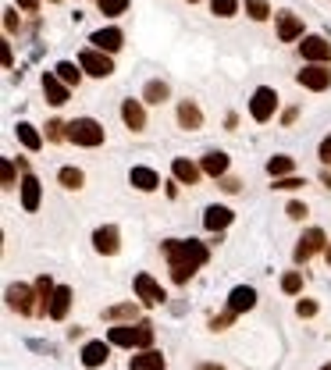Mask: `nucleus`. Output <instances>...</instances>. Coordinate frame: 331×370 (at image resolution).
Instances as JSON below:
<instances>
[{
    "label": "nucleus",
    "mask_w": 331,
    "mask_h": 370,
    "mask_svg": "<svg viewBox=\"0 0 331 370\" xmlns=\"http://www.w3.org/2000/svg\"><path fill=\"white\" fill-rule=\"evenodd\" d=\"M317 157H321L324 168H331V135H324V139H321V150H317Z\"/></svg>",
    "instance_id": "obj_40"
},
{
    "label": "nucleus",
    "mask_w": 331,
    "mask_h": 370,
    "mask_svg": "<svg viewBox=\"0 0 331 370\" xmlns=\"http://www.w3.org/2000/svg\"><path fill=\"white\" fill-rule=\"evenodd\" d=\"M299 185H303V178L288 175V178H278V182H275V189H299Z\"/></svg>",
    "instance_id": "obj_41"
},
{
    "label": "nucleus",
    "mask_w": 331,
    "mask_h": 370,
    "mask_svg": "<svg viewBox=\"0 0 331 370\" xmlns=\"http://www.w3.org/2000/svg\"><path fill=\"white\" fill-rule=\"evenodd\" d=\"M111 356V342H86V349H82V363L86 367H103Z\"/></svg>",
    "instance_id": "obj_19"
},
{
    "label": "nucleus",
    "mask_w": 331,
    "mask_h": 370,
    "mask_svg": "<svg viewBox=\"0 0 331 370\" xmlns=\"http://www.w3.org/2000/svg\"><path fill=\"white\" fill-rule=\"evenodd\" d=\"M4 29H8V32H18V29H22V18H18V11H14V8H8V11H4Z\"/></svg>",
    "instance_id": "obj_38"
},
{
    "label": "nucleus",
    "mask_w": 331,
    "mask_h": 370,
    "mask_svg": "<svg viewBox=\"0 0 331 370\" xmlns=\"http://www.w3.org/2000/svg\"><path fill=\"white\" fill-rule=\"evenodd\" d=\"M303 57L310 61V65H324V61H331V43L324 36H306L303 43H299Z\"/></svg>",
    "instance_id": "obj_11"
},
{
    "label": "nucleus",
    "mask_w": 331,
    "mask_h": 370,
    "mask_svg": "<svg viewBox=\"0 0 331 370\" xmlns=\"http://www.w3.org/2000/svg\"><path fill=\"white\" fill-rule=\"evenodd\" d=\"M246 4V14L253 18V22H267L271 18V8H267V0H242Z\"/></svg>",
    "instance_id": "obj_31"
},
{
    "label": "nucleus",
    "mask_w": 331,
    "mask_h": 370,
    "mask_svg": "<svg viewBox=\"0 0 331 370\" xmlns=\"http://www.w3.org/2000/svg\"><path fill=\"white\" fill-rule=\"evenodd\" d=\"M96 4H100V14H111V18L129 11V0H96Z\"/></svg>",
    "instance_id": "obj_32"
},
{
    "label": "nucleus",
    "mask_w": 331,
    "mask_h": 370,
    "mask_svg": "<svg viewBox=\"0 0 331 370\" xmlns=\"http://www.w3.org/2000/svg\"><path fill=\"white\" fill-rule=\"evenodd\" d=\"M296 82L303 89H314V93H324L328 86H331V68H324V65H306L299 75H296Z\"/></svg>",
    "instance_id": "obj_7"
},
{
    "label": "nucleus",
    "mask_w": 331,
    "mask_h": 370,
    "mask_svg": "<svg viewBox=\"0 0 331 370\" xmlns=\"http://www.w3.org/2000/svg\"><path fill=\"white\" fill-rule=\"evenodd\" d=\"M39 196H43V185H39V178H36V175H25V178H22V207H25L29 214L39 210Z\"/></svg>",
    "instance_id": "obj_16"
},
{
    "label": "nucleus",
    "mask_w": 331,
    "mask_h": 370,
    "mask_svg": "<svg viewBox=\"0 0 331 370\" xmlns=\"http://www.w3.org/2000/svg\"><path fill=\"white\" fill-rule=\"evenodd\" d=\"M14 135H18V142H22L25 150H32V153L43 146V135H39V132L29 125V121H18V125H14Z\"/></svg>",
    "instance_id": "obj_25"
},
{
    "label": "nucleus",
    "mask_w": 331,
    "mask_h": 370,
    "mask_svg": "<svg viewBox=\"0 0 331 370\" xmlns=\"http://www.w3.org/2000/svg\"><path fill=\"white\" fill-rule=\"evenodd\" d=\"M321 250H328V239H324V232H321V228H310V232H303V239H299V246H296V263H306L310 257H317Z\"/></svg>",
    "instance_id": "obj_8"
},
{
    "label": "nucleus",
    "mask_w": 331,
    "mask_h": 370,
    "mask_svg": "<svg viewBox=\"0 0 331 370\" xmlns=\"http://www.w3.org/2000/svg\"><path fill=\"white\" fill-rule=\"evenodd\" d=\"M321 370H331V363H328V367H321Z\"/></svg>",
    "instance_id": "obj_50"
},
{
    "label": "nucleus",
    "mask_w": 331,
    "mask_h": 370,
    "mask_svg": "<svg viewBox=\"0 0 331 370\" xmlns=\"http://www.w3.org/2000/svg\"><path fill=\"white\" fill-rule=\"evenodd\" d=\"M211 11H214L217 18H232V14L239 11V0H211Z\"/></svg>",
    "instance_id": "obj_33"
},
{
    "label": "nucleus",
    "mask_w": 331,
    "mask_h": 370,
    "mask_svg": "<svg viewBox=\"0 0 331 370\" xmlns=\"http://www.w3.org/2000/svg\"><path fill=\"white\" fill-rule=\"evenodd\" d=\"M168 82H160V78H153V82H147V89H142V100H147V104H164V100H168Z\"/></svg>",
    "instance_id": "obj_29"
},
{
    "label": "nucleus",
    "mask_w": 331,
    "mask_h": 370,
    "mask_svg": "<svg viewBox=\"0 0 331 370\" xmlns=\"http://www.w3.org/2000/svg\"><path fill=\"white\" fill-rule=\"evenodd\" d=\"M303 289V274L299 271H288L285 278H281V292H288V296H296Z\"/></svg>",
    "instance_id": "obj_35"
},
{
    "label": "nucleus",
    "mask_w": 331,
    "mask_h": 370,
    "mask_svg": "<svg viewBox=\"0 0 331 370\" xmlns=\"http://www.w3.org/2000/svg\"><path fill=\"white\" fill-rule=\"evenodd\" d=\"M78 68L86 72V75H93V78H107L114 72V61H111V54H100V50L86 47V50L78 54Z\"/></svg>",
    "instance_id": "obj_5"
},
{
    "label": "nucleus",
    "mask_w": 331,
    "mask_h": 370,
    "mask_svg": "<svg viewBox=\"0 0 331 370\" xmlns=\"http://www.w3.org/2000/svg\"><path fill=\"white\" fill-rule=\"evenodd\" d=\"M129 182L136 185L139 193H153L157 185H160V178H157L153 168H132V171H129Z\"/></svg>",
    "instance_id": "obj_23"
},
{
    "label": "nucleus",
    "mask_w": 331,
    "mask_h": 370,
    "mask_svg": "<svg viewBox=\"0 0 331 370\" xmlns=\"http://www.w3.org/2000/svg\"><path fill=\"white\" fill-rule=\"evenodd\" d=\"M0 185H4V189H11V185H14V164L8 157L0 160Z\"/></svg>",
    "instance_id": "obj_37"
},
{
    "label": "nucleus",
    "mask_w": 331,
    "mask_h": 370,
    "mask_svg": "<svg viewBox=\"0 0 331 370\" xmlns=\"http://www.w3.org/2000/svg\"><path fill=\"white\" fill-rule=\"evenodd\" d=\"M189 4H200V0H189Z\"/></svg>",
    "instance_id": "obj_51"
},
{
    "label": "nucleus",
    "mask_w": 331,
    "mask_h": 370,
    "mask_svg": "<svg viewBox=\"0 0 331 370\" xmlns=\"http://www.w3.org/2000/svg\"><path fill=\"white\" fill-rule=\"evenodd\" d=\"M111 345H125V349H150L153 345V324L139 320V324H118L107 331Z\"/></svg>",
    "instance_id": "obj_2"
},
{
    "label": "nucleus",
    "mask_w": 331,
    "mask_h": 370,
    "mask_svg": "<svg viewBox=\"0 0 331 370\" xmlns=\"http://www.w3.org/2000/svg\"><path fill=\"white\" fill-rule=\"evenodd\" d=\"M171 171H175V178H178L182 185H196L203 168H196V164L185 160V157H175V160H171Z\"/></svg>",
    "instance_id": "obj_21"
},
{
    "label": "nucleus",
    "mask_w": 331,
    "mask_h": 370,
    "mask_svg": "<svg viewBox=\"0 0 331 370\" xmlns=\"http://www.w3.org/2000/svg\"><path fill=\"white\" fill-rule=\"evenodd\" d=\"M321 182H324V185H328V189H331V171H324V175H321Z\"/></svg>",
    "instance_id": "obj_48"
},
{
    "label": "nucleus",
    "mask_w": 331,
    "mask_h": 370,
    "mask_svg": "<svg viewBox=\"0 0 331 370\" xmlns=\"http://www.w3.org/2000/svg\"><path fill=\"white\" fill-rule=\"evenodd\" d=\"M136 296L147 303V306H160L164 299H168V296H164V289H160L150 274H136Z\"/></svg>",
    "instance_id": "obj_12"
},
{
    "label": "nucleus",
    "mask_w": 331,
    "mask_h": 370,
    "mask_svg": "<svg viewBox=\"0 0 331 370\" xmlns=\"http://www.w3.org/2000/svg\"><path fill=\"white\" fill-rule=\"evenodd\" d=\"M221 189H224V193H235V189H239V182H235V178H224V182H221Z\"/></svg>",
    "instance_id": "obj_46"
},
{
    "label": "nucleus",
    "mask_w": 331,
    "mask_h": 370,
    "mask_svg": "<svg viewBox=\"0 0 331 370\" xmlns=\"http://www.w3.org/2000/svg\"><path fill=\"white\" fill-rule=\"evenodd\" d=\"M292 171H296V160H292V157H285V153H278V157L267 160V175H271L275 182H278V178H288Z\"/></svg>",
    "instance_id": "obj_27"
},
{
    "label": "nucleus",
    "mask_w": 331,
    "mask_h": 370,
    "mask_svg": "<svg viewBox=\"0 0 331 370\" xmlns=\"http://www.w3.org/2000/svg\"><path fill=\"white\" fill-rule=\"evenodd\" d=\"M200 168H203V175H211V178H221L224 171H228V153H221V150H211V153L203 157V164H200Z\"/></svg>",
    "instance_id": "obj_24"
},
{
    "label": "nucleus",
    "mask_w": 331,
    "mask_h": 370,
    "mask_svg": "<svg viewBox=\"0 0 331 370\" xmlns=\"http://www.w3.org/2000/svg\"><path fill=\"white\" fill-rule=\"evenodd\" d=\"M89 43H93V50H100V54H118L121 43H125V32H121V29H96V32L89 36Z\"/></svg>",
    "instance_id": "obj_9"
},
{
    "label": "nucleus",
    "mask_w": 331,
    "mask_h": 370,
    "mask_svg": "<svg viewBox=\"0 0 331 370\" xmlns=\"http://www.w3.org/2000/svg\"><path fill=\"white\" fill-rule=\"evenodd\" d=\"M129 370H164V356L153 353V349H142L139 356H132Z\"/></svg>",
    "instance_id": "obj_26"
},
{
    "label": "nucleus",
    "mask_w": 331,
    "mask_h": 370,
    "mask_svg": "<svg viewBox=\"0 0 331 370\" xmlns=\"http://www.w3.org/2000/svg\"><path fill=\"white\" fill-rule=\"evenodd\" d=\"M232 317H235L232 310H228V314H221V317H214V320H211V327H214V331H221V327H228V324H232Z\"/></svg>",
    "instance_id": "obj_42"
},
{
    "label": "nucleus",
    "mask_w": 331,
    "mask_h": 370,
    "mask_svg": "<svg viewBox=\"0 0 331 370\" xmlns=\"http://www.w3.org/2000/svg\"><path fill=\"white\" fill-rule=\"evenodd\" d=\"M296 314H299V317H314V314H317V303H314V299H299V303H296Z\"/></svg>",
    "instance_id": "obj_39"
},
{
    "label": "nucleus",
    "mask_w": 331,
    "mask_h": 370,
    "mask_svg": "<svg viewBox=\"0 0 331 370\" xmlns=\"http://www.w3.org/2000/svg\"><path fill=\"white\" fill-rule=\"evenodd\" d=\"M93 250L103 253V257H114V253L121 250V235H118L114 224H103V228L93 232Z\"/></svg>",
    "instance_id": "obj_10"
},
{
    "label": "nucleus",
    "mask_w": 331,
    "mask_h": 370,
    "mask_svg": "<svg viewBox=\"0 0 331 370\" xmlns=\"http://www.w3.org/2000/svg\"><path fill=\"white\" fill-rule=\"evenodd\" d=\"M0 61H4V68L14 65V57H11V47H8V43H0Z\"/></svg>",
    "instance_id": "obj_44"
},
{
    "label": "nucleus",
    "mask_w": 331,
    "mask_h": 370,
    "mask_svg": "<svg viewBox=\"0 0 331 370\" xmlns=\"http://www.w3.org/2000/svg\"><path fill=\"white\" fill-rule=\"evenodd\" d=\"M164 257H168L171 278L178 285H185L206 260H211V250H206L203 242H196V239H168L164 242Z\"/></svg>",
    "instance_id": "obj_1"
},
{
    "label": "nucleus",
    "mask_w": 331,
    "mask_h": 370,
    "mask_svg": "<svg viewBox=\"0 0 331 370\" xmlns=\"http://www.w3.org/2000/svg\"><path fill=\"white\" fill-rule=\"evenodd\" d=\"M68 306H72V289H68V285H57L47 317H50V320H65V317H68Z\"/></svg>",
    "instance_id": "obj_18"
},
{
    "label": "nucleus",
    "mask_w": 331,
    "mask_h": 370,
    "mask_svg": "<svg viewBox=\"0 0 331 370\" xmlns=\"http://www.w3.org/2000/svg\"><path fill=\"white\" fill-rule=\"evenodd\" d=\"M121 118H125V125H129L132 132H142V129H147V111H142L139 100H125V104H121Z\"/></svg>",
    "instance_id": "obj_17"
},
{
    "label": "nucleus",
    "mask_w": 331,
    "mask_h": 370,
    "mask_svg": "<svg viewBox=\"0 0 331 370\" xmlns=\"http://www.w3.org/2000/svg\"><path fill=\"white\" fill-rule=\"evenodd\" d=\"M303 36V18L292 14V11H281L278 14V39L281 43H292V39Z\"/></svg>",
    "instance_id": "obj_15"
},
{
    "label": "nucleus",
    "mask_w": 331,
    "mask_h": 370,
    "mask_svg": "<svg viewBox=\"0 0 331 370\" xmlns=\"http://www.w3.org/2000/svg\"><path fill=\"white\" fill-rule=\"evenodd\" d=\"M275 111H278V93H275L271 86H260V89L253 93V100H250V114H253V121H271Z\"/></svg>",
    "instance_id": "obj_6"
},
{
    "label": "nucleus",
    "mask_w": 331,
    "mask_h": 370,
    "mask_svg": "<svg viewBox=\"0 0 331 370\" xmlns=\"http://www.w3.org/2000/svg\"><path fill=\"white\" fill-rule=\"evenodd\" d=\"M232 210L228 207H206V214H203V224H206V232H221V228H228L232 224Z\"/></svg>",
    "instance_id": "obj_20"
},
{
    "label": "nucleus",
    "mask_w": 331,
    "mask_h": 370,
    "mask_svg": "<svg viewBox=\"0 0 331 370\" xmlns=\"http://www.w3.org/2000/svg\"><path fill=\"white\" fill-rule=\"evenodd\" d=\"M196 370H224V367H221V363H200Z\"/></svg>",
    "instance_id": "obj_47"
},
{
    "label": "nucleus",
    "mask_w": 331,
    "mask_h": 370,
    "mask_svg": "<svg viewBox=\"0 0 331 370\" xmlns=\"http://www.w3.org/2000/svg\"><path fill=\"white\" fill-rule=\"evenodd\" d=\"M68 86H65V82H61L54 72H47L43 75V96H47V104H54V107H65L68 104Z\"/></svg>",
    "instance_id": "obj_13"
},
{
    "label": "nucleus",
    "mask_w": 331,
    "mask_h": 370,
    "mask_svg": "<svg viewBox=\"0 0 331 370\" xmlns=\"http://www.w3.org/2000/svg\"><path fill=\"white\" fill-rule=\"evenodd\" d=\"M324 257H328V263H331V242H328V250H324Z\"/></svg>",
    "instance_id": "obj_49"
},
{
    "label": "nucleus",
    "mask_w": 331,
    "mask_h": 370,
    "mask_svg": "<svg viewBox=\"0 0 331 370\" xmlns=\"http://www.w3.org/2000/svg\"><path fill=\"white\" fill-rule=\"evenodd\" d=\"M61 185H65V189H78V185H82V171L78 168H61Z\"/></svg>",
    "instance_id": "obj_34"
},
{
    "label": "nucleus",
    "mask_w": 331,
    "mask_h": 370,
    "mask_svg": "<svg viewBox=\"0 0 331 370\" xmlns=\"http://www.w3.org/2000/svg\"><path fill=\"white\" fill-rule=\"evenodd\" d=\"M8 306H11V310H18L22 317L47 314V306H43V299H39V292L29 289V285H11V289H8Z\"/></svg>",
    "instance_id": "obj_3"
},
{
    "label": "nucleus",
    "mask_w": 331,
    "mask_h": 370,
    "mask_svg": "<svg viewBox=\"0 0 331 370\" xmlns=\"http://www.w3.org/2000/svg\"><path fill=\"white\" fill-rule=\"evenodd\" d=\"M68 139L75 146H100L103 142V125L96 118H75L68 125Z\"/></svg>",
    "instance_id": "obj_4"
},
{
    "label": "nucleus",
    "mask_w": 331,
    "mask_h": 370,
    "mask_svg": "<svg viewBox=\"0 0 331 370\" xmlns=\"http://www.w3.org/2000/svg\"><path fill=\"white\" fill-rule=\"evenodd\" d=\"M139 310H136V303H121V306H111V310H103V320H136Z\"/></svg>",
    "instance_id": "obj_30"
},
{
    "label": "nucleus",
    "mask_w": 331,
    "mask_h": 370,
    "mask_svg": "<svg viewBox=\"0 0 331 370\" xmlns=\"http://www.w3.org/2000/svg\"><path fill=\"white\" fill-rule=\"evenodd\" d=\"M47 139H50V142L68 139V125H65V121H50V125H47Z\"/></svg>",
    "instance_id": "obj_36"
},
{
    "label": "nucleus",
    "mask_w": 331,
    "mask_h": 370,
    "mask_svg": "<svg viewBox=\"0 0 331 370\" xmlns=\"http://www.w3.org/2000/svg\"><path fill=\"white\" fill-rule=\"evenodd\" d=\"M18 8L32 14V11H39V0H18Z\"/></svg>",
    "instance_id": "obj_45"
},
{
    "label": "nucleus",
    "mask_w": 331,
    "mask_h": 370,
    "mask_svg": "<svg viewBox=\"0 0 331 370\" xmlns=\"http://www.w3.org/2000/svg\"><path fill=\"white\" fill-rule=\"evenodd\" d=\"M288 217H292V221H303V217H306V207H303V203H288Z\"/></svg>",
    "instance_id": "obj_43"
},
{
    "label": "nucleus",
    "mask_w": 331,
    "mask_h": 370,
    "mask_svg": "<svg viewBox=\"0 0 331 370\" xmlns=\"http://www.w3.org/2000/svg\"><path fill=\"white\" fill-rule=\"evenodd\" d=\"M54 75H57L61 82H65L68 89H72V86H78V82H82V68H78V65H72V61H61V65L54 68Z\"/></svg>",
    "instance_id": "obj_28"
},
{
    "label": "nucleus",
    "mask_w": 331,
    "mask_h": 370,
    "mask_svg": "<svg viewBox=\"0 0 331 370\" xmlns=\"http://www.w3.org/2000/svg\"><path fill=\"white\" fill-rule=\"evenodd\" d=\"M253 306H257V289H250V285H235L232 296H228V310L239 317L246 310H253Z\"/></svg>",
    "instance_id": "obj_14"
},
{
    "label": "nucleus",
    "mask_w": 331,
    "mask_h": 370,
    "mask_svg": "<svg viewBox=\"0 0 331 370\" xmlns=\"http://www.w3.org/2000/svg\"><path fill=\"white\" fill-rule=\"evenodd\" d=\"M178 125L189 129V132L203 125V111L193 104V100H182V104H178Z\"/></svg>",
    "instance_id": "obj_22"
}]
</instances>
